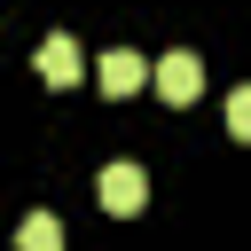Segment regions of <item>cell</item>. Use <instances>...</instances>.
Segmentation results:
<instances>
[{
  "label": "cell",
  "mask_w": 251,
  "mask_h": 251,
  "mask_svg": "<svg viewBox=\"0 0 251 251\" xmlns=\"http://www.w3.org/2000/svg\"><path fill=\"white\" fill-rule=\"evenodd\" d=\"M94 86H102L110 102H126V94L157 86V63H149V55H133V47H110V55L94 63Z\"/></svg>",
  "instance_id": "1"
},
{
  "label": "cell",
  "mask_w": 251,
  "mask_h": 251,
  "mask_svg": "<svg viewBox=\"0 0 251 251\" xmlns=\"http://www.w3.org/2000/svg\"><path fill=\"white\" fill-rule=\"evenodd\" d=\"M157 94H165L173 110H188V102L204 94V63H196L188 47H173V55H157Z\"/></svg>",
  "instance_id": "2"
},
{
  "label": "cell",
  "mask_w": 251,
  "mask_h": 251,
  "mask_svg": "<svg viewBox=\"0 0 251 251\" xmlns=\"http://www.w3.org/2000/svg\"><path fill=\"white\" fill-rule=\"evenodd\" d=\"M94 196H102V212H118V220H126V212H141V204H149V173H141V165H102Z\"/></svg>",
  "instance_id": "3"
},
{
  "label": "cell",
  "mask_w": 251,
  "mask_h": 251,
  "mask_svg": "<svg viewBox=\"0 0 251 251\" xmlns=\"http://www.w3.org/2000/svg\"><path fill=\"white\" fill-rule=\"evenodd\" d=\"M39 78H47V86H78V78H86V55H78L71 31H47V39H39Z\"/></svg>",
  "instance_id": "4"
},
{
  "label": "cell",
  "mask_w": 251,
  "mask_h": 251,
  "mask_svg": "<svg viewBox=\"0 0 251 251\" xmlns=\"http://www.w3.org/2000/svg\"><path fill=\"white\" fill-rule=\"evenodd\" d=\"M16 251H71V243H63V220H55V212H31V220L16 227Z\"/></svg>",
  "instance_id": "5"
},
{
  "label": "cell",
  "mask_w": 251,
  "mask_h": 251,
  "mask_svg": "<svg viewBox=\"0 0 251 251\" xmlns=\"http://www.w3.org/2000/svg\"><path fill=\"white\" fill-rule=\"evenodd\" d=\"M227 133H235V141H251V86H235V94H227Z\"/></svg>",
  "instance_id": "6"
}]
</instances>
